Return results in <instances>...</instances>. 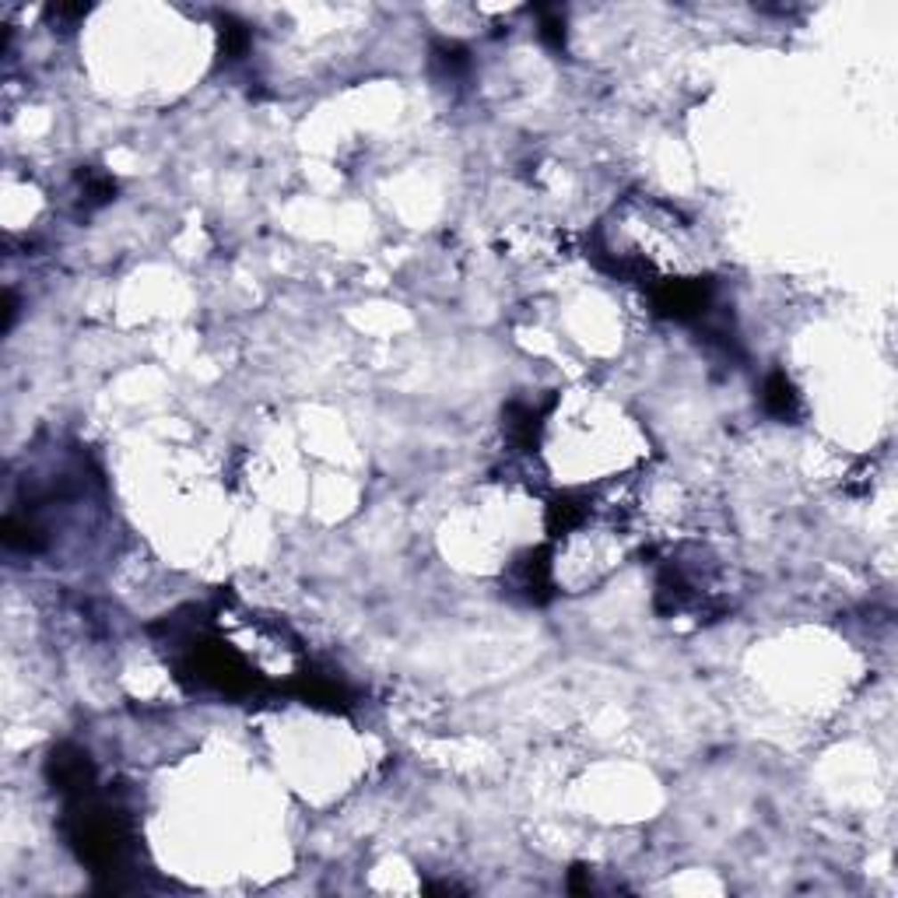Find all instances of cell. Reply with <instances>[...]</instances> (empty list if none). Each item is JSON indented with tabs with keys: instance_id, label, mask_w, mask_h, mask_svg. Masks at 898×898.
Here are the masks:
<instances>
[{
	"instance_id": "6da1fadb",
	"label": "cell",
	"mask_w": 898,
	"mask_h": 898,
	"mask_svg": "<svg viewBox=\"0 0 898 898\" xmlns=\"http://www.w3.org/2000/svg\"><path fill=\"white\" fill-rule=\"evenodd\" d=\"M46 776L53 783L56 793H63L67 800L74 796H85L95 789V765H92V755L81 751L78 744H60L53 747L50 762H46Z\"/></svg>"
},
{
	"instance_id": "7a4b0ae2",
	"label": "cell",
	"mask_w": 898,
	"mask_h": 898,
	"mask_svg": "<svg viewBox=\"0 0 898 898\" xmlns=\"http://www.w3.org/2000/svg\"><path fill=\"white\" fill-rule=\"evenodd\" d=\"M4 544L11 548V551H21V555H39L43 548H46V534H43V527L36 523V519H29V516H18V512H7L4 516Z\"/></svg>"
},
{
	"instance_id": "3957f363",
	"label": "cell",
	"mask_w": 898,
	"mask_h": 898,
	"mask_svg": "<svg viewBox=\"0 0 898 898\" xmlns=\"http://www.w3.org/2000/svg\"><path fill=\"white\" fill-rule=\"evenodd\" d=\"M762 404H765V411H769L772 418H780V421H793V418L800 414V396H796V387L789 383L786 372H772V376L765 380Z\"/></svg>"
},
{
	"instance_id": "277c9868",
	"label": "cell",
	"mask_w": 898,
	"mask_h": 898,
	"mask_svg": "<svg viewBox=\"0 0 898 898\" xmlns=\"http://www.w3.org/2000/svg\"><path fill=\"white\" fill-rule=\"evenodd\" d=\"M246 46H249V29L242 25V21H235V18H222V53L224 60H239V56L246 53Z\"/></svg>"
},
{
	"instance_id": "5b68a950",
	"label": "cell",
	"mask_w": 898,
	"mask_h": 898,
	"mask_svg": "<svg viewBox=\"0 0 898 898\" xmlns=\"http://www.w3.org/2000/svg\"><path fill=\"white\" fill-rule=\"evenodd\" d=\"M436 63L446 70V74H463L467 67H470V60H467V50L460 46V43H436Z\"/></svg>"
},
{
	"instance_id": "8992f818",
	"label": "cell",
	"mask_w": 898,
	"mask_h": 898,
	"mask_svg": "<svg viewBox=\"0 0 898 898\" xmlns=\"http://www.w3.org/2000/svg\"><path fill=\"white\" fill-rule=\"evenodd\" d=\"M541 39H544L551 50H561V46H565V21H561V14L544 11V18H541Z\"/></svg>"
},
{
	"instance_id": "52a82bcc",
	"label": "cell",
	"mask_w": 898,
	"mask_h": 898,
	"mask_svg": "<svg viewBox=\"0 0 898 898\" xmlns=\"http://www.w3.org/2000/svg\"><path fill=\"white\" fill-rule=\"evenodd\" d=\"M14 316H18V298H14V291H7V298H4V331L14 327Z\"/></svg>"
}]
</instances>
